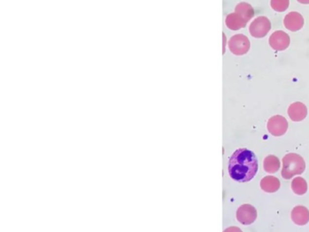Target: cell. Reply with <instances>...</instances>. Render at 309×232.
<instances>
[{"label":"cell","mask_w":309,"mask_h":232,"mask_svg":"<svg viewBox=\"0 0 309 232\" xmlns=\"http://www.w3.org/2000/svg\"><path fill=\"white\" fill-rule=\"evenodd\" d=\"M258 170L256 155L248 149H237L230 157L228 171L231 179L247 182L255 177Z\"/></svg>","instance_id":"obj_1"},{"label":"cell","mask_w":309,"mask_h":232,"mask_svg":"<svg viewBox=\"0 0 309 232\" xmlns=\"http://www.w3.org/2000/svg\"><path fill=\"white\" fill-rule=\"evenodd\" d=\"M306 169V162L302 157L296 153L287 154L283 158V167L281 175L283 178L290 179L296 175L304 173Z\"/></svg>","instance_id":"obj_2"},{"label":"cell","mask_w":309,"mask_h":232,"mask_svg":"<svg viewBox=\"0 0 309 232\" xmlns=\"http://www.w3.org/2000/svg\"><path fill=\"white\" fill-rule=\"evenodd\" d=\"M229 48L231 53L236 55H243L250 50V40L242 34H237L230 38L229 41Z\"/></svg>","instance_id":"obj_3"},{"label":"cell","mask_w":309,"mask_h":232,"mask_svg":"<svg viewBox=\"0 0 309 232\" xmlns=\"http://www.w3.org/2000/svg\"><path fill=\"white\" fill-rule=\"evenodd\" d=\"M271 29L270 20L265 17H258L254 20L250 27V33L256 38H262L267 36Z\"/></svg>","instance_id":"obj_4"},{"label":"cell","mask_w":309,"mask_h":232,"mask_svg":"<svg viewBox=\"0 0 309 232\" xmlns=\"http://www.w3.org/2000/svg\"><path fill=\"white\" fill-rule=\"evenodd\" d=\"M267 127L270 134L278 137L287 133L289 128V123L287 119L281 115H275L269 120Z\"/></svg>","instance_id":"obj_5"},{"label":"cell","mask_w":309,"mask_h":232,"mask_svg":"<svg viewBox=\"0 0 309 232\" xmlns=\"http://www.w3.org/2000/svg\"><path fill=\"white\" fill-rule=\"evenodd\" d=\"M256 209L250 204H244L240 206L237 211V219L243 225H250L256 219Z\"/></svg>","instance_id":"obj_6"},{"label":"cell","mask_w":309,"mask_h":232,"mask_svg":"<svg viewBox=\"0 0 309 232\" xmlns=\"http://www.w3.org/2000/svg\"><path fill=\"white\" fill-rule=\"evenodd\" d=\"M270 47L276 51H283L290 47V36L284 31H276L270 37Z\"/></svg>","instance_id":"obj_7"},{"label":"cell","mask_w":309,"mask_h":232,"mask_svg":"<svg viewBox=\"0 0 309 232\" xmlns=\"http://www.w3.org/2000/svg\"><path fill=\"white\" fill-rule=\"evenodd\" d=\"M284 26L292 32H296L302 28L304 26V18L297 12H290L285 17Z\"/></svg>","instance_id":"obj_8"},{"label":"cell","mask_w":309,"mask_h":232,"mask_svg":"<svg viewBox=\"0 0 309 232\" xmlns=\"http://www.w3.org/2000/svg\"><path fill=\"white\" fill-rule=\"evenodd\" d=\"M290 119L294 122H301L308 115V108L300 102H296L290 105L288 110Z\"/></svg>","instance_id":"obj_9"},{"label":"cell","mask_w":309,"mask_h":232,"mask_svg":"<svg viewBox=\"0 0 309 232\" xmlns=\"http://www.w3.org/2000/svg\"><path fill=\"white\" fill-rule=\"evenodd\" d=\"M291 219L296 225H306L309 221V211L304 206H296L292 210Z\"/></svg>","instance_id":"obj_10"},{"label":"cell","mask_w":309,"mask_h":232,"mask_svg":"<svg viewBox=\"0 0 309 232\" xmlns=\"http://www.w3.org/2000/svg\"><path fill=\"white\" fill-rule=\"evenodd\" d=\"M247 21L237 13L230 14L226 18V26L231 30H239L246 27Z\"/></svg>","instance_id":"obj_11"},{"label":"cell","mask_w":309,"mask_h":232,"mask_svg":"<svg viewBox=\"0 0 309 232\" xmlns=\"http://www.w3.org/2000/svg\"><path fill=\"white\" fill-rule=\"evenodd\" d=\"M260 187L266 193H276L280 188V181L274 176H266L261 179Z\"/></svg>","instance_id":"obj_12"},{"label":"cell","mask_w":309,"mask_h":232,"mask_svg":"<svg viewBox=\"0 0 309 232\" xmlns=\"http://www.w3.org/2000/svg\"><path fill=\"white\" fill-rule=\"evenodd\" d=\"M235 13L240 15L244 19L249 22L254 17V9L250 4L246 2H241L237 4L235 7Z\"/></svg>","instance_id":"obj_13"},{"label":"cell","mask_w":309,"mask_h":232,"mask_svg":"<svg viewBox=\"0 0 309 232\" xmlns=\"http://www.w3.org/2000/svg\"><path fill=\"white\" fill-rule=\"evenodd\" d=\"M263 167L265 172L268 173H275L279 170L280 161L275 155H269L264 160Z\"/></svg>","instance_id":"obj_14"},{"label":"cell","mask_w":309,"mask_h":232,"mask_svg":"<svg viewBox=\"0 0 309 232\" xmlns=\"http://www.w3.org/2000/svg\"><path fill=\"white\" fill-rule=\"evenodd\" d=\"M291 188L296 195H304L308 192V183L301 177H296L291 183Z\"/></svg>","instance_id":"obj_15"},{"label":"cell","mask_w":309,"mask_h":232,"mask_svg":"<svg viewBox=\"0 0 309 232\" xmlns=\"http://www.w3.org/2000/svg\"><path fill=\"white\" fill-rule=\"evenodd\" d=\"M270 6L276 12H284L290 6V0H271Z\"/></svg>","instance_id":"obj_16"},{"label":"cell","mask_w":309,"mask_h":232,"mask_svg":"<svg viewBox=\"0 0 309 232\" xmlns=\"http://www.w3.org/2000/svg\"><path fill=\"white\" fill-rule=\"evenodd\" d=\"M224 232H242V231L237 227H230V228L226 229Z\"/></svg>","instance_id":"obj_17"},{"label":"cell","mask_w":309,"mask_h":232,"mask_svg":"<svg viewBox=\"0 0 309 232\" xmlns=\"http://www.w3.org/2000/svg\"><path fill=\"white\" fill-rule=\"evenodd\" d=\"M299 3L301 4H305V5H308L309 4V0H297Z\"/></svg>","instance_id":"obj_18"}]
</instances>
